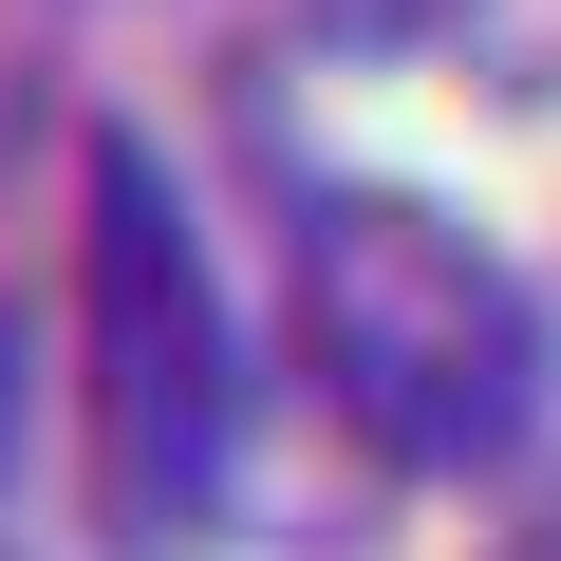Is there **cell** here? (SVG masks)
Segmentation results:
<instances>
[{"label":"cell","instance_id":"obj_1","mask_svg":"<svg viewBox=\"0 0 561 561\" xmlns=\"http://www.w3.org/2000/svg\"><path fill=\"white\" fill-rule=\"evenodd\" d=\"M300 356L393 468H505L542 412V300L524 262L412 187H319L300 206Z\"/></svg>","mask_w":561,"mask_h":561},{"label":"cell","instance_id":"obj_2","mask_svg":"<svg viewBox=\"0 0 561 561\" xmlns=\"http://www.w3.org/2000/svg\"><path fill=\"white\" fill-rule=\"evenodd\" d=\"M243 468V356H225V280L169 206L150 150H94V505L131 561H187Z\"/></svg>","mask_w":561,"mask_h":561},{"label":"cell","instance_id":"obj_3","mask_svg":"<svg viewBox=\"0 0 561 561\" xmlns=\"http://www.w3.org/2000/svg\"><path fill=\"white\" fill-rule=\"evenodd\" d=\"M449 57H468L486 94H561V0H468Z\"/></svg>","mask_w":561,"mask_h":561},{"label":"cell","instance_id":"obj_4","mask_svg":"<svg viewBox=\"0 0 561 561\" xmlns=\"http://www.w3.org/2000/svg\"><path fill=\"white\" fill-rule=\"evenodd\" d=\"M319 20H337V38H449L468 0H319Z\"/></svg>","mask_w":561,"mask_h":561},{"label":"cell","instance_id":"obj_5","mask_svg":"<svg viewBox=\"0 0 561 561\" xmlns=\"http://www.w3.org/2000/svg\"><path fill=\"white\" fill-rule=\"evenodd\" d=\"M486 561H561V524H505V542H486Z\"/></svg>","mask_w":561,"mask_h":561},{"label":"cell","instance_id":"obj_6","mask_svg":"<svg viewBox=\"0 0 561 561\" xmlns=\"http://www.w3.org/2000/svg\"><path fill=\"white\" fill-rule=\"evenodd\" d=\"M0 431H20V319H0Z\"/></svg>","mask_w":561,"mask_h":561}]
</instances>
